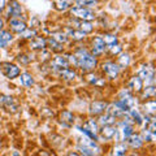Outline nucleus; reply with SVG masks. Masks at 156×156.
<instances>
[{
	"instance_id": "30",
	"label": "nucleus",
	"mask_w": 156,
	"mask_h": 156,
	"mask_svg": "<svg viewBox=\"0 0 156 156\" xmlns=\"http://www.w3.org/2000/svg\"><path fill=\"white\" fill-rule=\"evenodd\" d=\"M74 120H76V117L70 111H62L60 113V121L62 124H65L66 126H70L74 122Z\"/></svg>"
},
{
	"instance_id": "8",
	"label": "nucleus",
	"mask_w": 156,
	"mask_h": 156,
	"mask_svg": "<svg viewBox=\"0 0 156 156\" xmlns=\"http://www.w3.org/2000/svg\"><path fill=\"white\" fill-rule=\"evenodd\" d=\"M5 16L7 18H12V17H21V14L23 12V8L21 5V3L18 0H9L5 5Z\"/></svg>"
},
{
	"instance_id": "11",
	"label": "nucleus",
	"mask_w": 156,
	"mask_h": 156,
	"mask_svg": "<svg viewBox=\"0 0 156 156\" xmlns=\"http://www.w3.org/2000/svg\"><path fill=\"white\" fill-rule=\"evenodd\" d=\"M50 66L53 70L58 72L60 69H64V68H69V61H68L66 55H57L53 56L52 58H50Z\"/></svg>"
},
{
	"instance_id": "23",
	"label": "nucleus",
	"mask_w": 156,
	"mask_h": 156,
	"mask_svg": "<svg viewBox=\"0 0 156 156\" xmlns=\"http://www.w3.org/2000/svg\"><path fill=\"white\" fill-rule=\"evenodd\" d=\"M128 115L130 116V119H131V121H133V124H136V125H142L143 124L144 116L142 115V112H140L139 109H136L135 107H133V108H130L128 111Z\"/></svg>"
},
{
	"instance_id": "22",
	"label": "nucleus",
	"mask_w": 156,
	"mask_h": 156,
	"mask_svg": "<svg viewBox=\"0 0 156 156\" xmlns=\"http://www.w3.org/2000/svg\"><path fill=\"white\" fill-rule=\"evenodd\" d=\"M140 94V100H148V99H154L156 95V87L154 85H146V87H143Z\"/></svg>"
},
{
	"instance_id": "36",
	"label": "nucleus",
	"mask_w": 156,
	"mask_h": 156,
	"mask_svg": "<svg viewBox=\"0 0 156 156\" xmlns=\"http://www.w3.org/2000/svg\"><path fill=\"white\" fill-rule=\"evenodd\" d=\"M140 135H142V138H143V140H144V143H147V142H155V133L154 131H151V130H148V129H143L142 130V133H140Z\"/></svg>"
},
{
	"instance_id": "39",
	"label": "nucleus",
	"mask_w": 156,
	"mask_h": 156,
	"mask_svg": "<svg viewBox=\"0 0 156 156\" xmlns=\"http://www.w3.org/2000/svg\"><path fill=\"white\" fill-rule=\"evenodd\" d=\"M5 5H7V0H0V14L5 11Z\"/></svg>"
},
{
	"instance_id": "38",
	"label": "nucleus",
	"mask_w": 156,
	"mask_h": 156,
	"mask_svg": "<svg viewBox=\"0 0 156 156\" xmlns=\"http://www.w3.org/2000/svg\"><path fill=\"white\" fill-rule=\"evenodd\" d=\"M107 51H108L111 55H119L120 52H122V47H121V44H119V42H117V43H113V44H111V46H107Z\"/></svg>"
},
{
	"instance_id": "32",
	"label": "nucleus",
	"mask_w": 156,
	"mask_h": 156,
	"mask_svg": "<svg viewBox=\"0 0 156 156\" xmlns=\"http://www.w3.org/2000/svg\"><path fill=\"white\" fill-rule=\"evenodd\" d=\"M126 152H128V144H125V142H117V144L113 147V155L122 156L126 155Z\"/></svg>"
},
{
	"instance_id": "14",
	"label": "nucleus",
	"mask_w": 156,
	"mask_h": 156,
	"mask_svg": "<svg viewBox=\"0 0 156 156\" xmlns=\"http://www.w3.org/2000/svg\"><path fill=\"white\" fill-rule=\"evenodd\" d=\"M107 105H108L107 101H92L89 105L90 116H100L101 113H104L107 109Z\"/></svg>"
},
{
	"instance_id": "21",
	"label": "nucleus",
	"mask_w": 156,
	"mask_h": 156,
	"mask_svg": "<svg viewBox=\"0 0 156 156\" xmlns=\"http://www.w3.org/2000/svg\"><path fill=\"white\" fill-rule=\"evenodd\" d=\"M142 113L144 116H155L156 113V103L154 99L144 100V103L142 104Z\"/></svg>"
},
{
	"instance_id": "13",
	"label": "nucleus",
	"mask_w": 156,
	"mask_h": 156,
	"mask_svg": "<svg viewBox=\"0 0 156 156\" xmlns=\"http://www.w3.org/2000/svg\"><path fill=\"white\" fill-rule=\"evenodd\" d=\"M0 107L4 108L7 112H11V113H14L18 109V104L16 103L14 98L8 96V95H3L0 94Z\"/></svg>"
},
{
	"instance_id": "33",
	"label": "nucleus",
	"mask_w": 156,
	"mask_h": 156,
	"mask_svg": "<svg viewBox=\"0 0 156 156\" xmlns=\"http://www.w3.org/2000/svg\"><path fill=\"white\" fill-rule=\"evenodd\" d=\"M51 37L55 39V41H57L58 43H61V44H64V43H66L68 41H69V38H68L66 33L62 31V30H58V31H55L51 34Z\"/></svg>"
},
{
	"instance_id": "4",
	"label": "nucleus",
	"mask_w": 156,
	"mask_h": 156,
	"mask_svg": "<svg viewBox=\"0 0 156 156\" xmlns=\"http://www.w3.org/2000/svg\"><path fill=\"white\" fill-rule=\"evenodd\" d=\"M117 128V131H116V135H115V140L117 142H126V139L134 133V124H129L126 121H120L119 126Z\"/></svg>"
},
{
	"instance_id": "16",
	"label": "nucleus",
	"mask_w": 156,
	"mask_h": 156,
	"mask_svg": "<svg viewBox=\"0 0 156 156\" xmlns=\"http://www.w3.org/2000/svg\"><path fill=\"white\" fill-rule=\"evenodd\" d=\"M126 143H128V146L130 148L139 150V148L143 147L144 140H143V138H142V135H140V134H134L133 133L128 139H126Z\"/></svg>"
},
{
	"instance_id": "5",
	"label": "nucleus",
	"mask_w": 156,
	"mask_h": 156,
	"mask_svg": "<svg viewBox=\"0 0 156 156\" xmlns=\"http://www.w3.org/2000/svg\"><path fill=\"white\" fill-rule=\"evenodd\" d=\"M0 68H2V72L3 74L5 76L8 80H16L18 78L20 73H21V69H20V66L13 64V62H9V61H3L0 62Z\"/></svg>"
},
{
	"instance_id": "15",
	"label": "nucleus",
	"mask_w": 156,
	"mask_h": 156,
	"mask_svg": "<svg viewBox=\"0 0 156 156\" xmlns=\"http://www.w3.org/2000/svg\"><path fill=\"white\" fill-rule=\"evenodd\" d=\"M29 47H30V50H33V51H43V50L47 48V39L37 35L33 39H30Z\"/></svg>"
},
{
	"instance_id": "20",
	"label": "nucleus",
	"mask_w": 156,
	"mask_h": 156,
	"mask_svg": "<svg viewBox=\"0 0 156 156\" xmlns=\"http://www.w3.org/2000/svg\"><path fill=\"white\" fill-rule=\"evenodd\" d=\"M53 8L58 12H66L73 7L74 2L73 0H52Z\"/></svg>"
},
{
	"instance_id": "28",
	"label": "nucleus",
	"mask_w": 156,
	"mask_h": 156,
	"mask_svg": "<svg viewBox=\"0 0 156 156\" xmlns=\"http://www.w3.org/2000/svg\"><path fill=\"white\" fill-rule=\"evenodd\" d=\"M47 47L51 52H55V53H61L64 51V44L58 43L57 41H55L52 37H50L47 39Z\"/></svg>"
},
{
	"instance_id": "19",
	"label": "nucleus",
	"mask_w": 156,
	"mask_h": 156,
	"mask_svg": "<svg viewBox=\"0 0 156 156\" xmlns=\"http://www.w3.org/2000/svg\"><path fill=\"white\" fill-rule=\"evenodd\" d=\"M13 42V33L11 30H0V48H7Z\"/></svg>"
},
{
	"instance_id": "37",
	"label": "nucleus",
	"mask_w": 156,
	"mask_h": 156,
	"mask_svg": "<svg viewBox=\"0 0 156 156\" xmlns=\"http://www.w3.org/2000/svg\"><path fill=\"white\" fill-rule=\"evenodd\" d=\"M101 38H103V41H104V43L107 46H111V44H113V43L119 42L117 37L115 35V34H111V33H107V34H104V35H101Z\"/></svg>"
},
{
	"instance_id": "40",
	"label": "nucleus",
	"mask_w": 156,
	"mask_h": 156,
	"mask_svg": "<svg viewBox=\"0 0 156 156\" xmlns=\"http://www.w3.org/2000/svg\"><path fill=\"white\" fill-rule=\"evenodd\" d=\"M4 26H5V21H4V18L0 16V30H3Z\"/></svg>"
},
{
	"instance_id": "41",
	"label": "nucleus",
	"mask_w": 156,
	"mask_h": 156,
	"mask_svg": "<svg viewBox=\"0 0 156 156\" xmlns=\"http://www.w3.org/2000/svg\"><path fill=\"white\" fill-rule=\"evenodd\" d=\"M2 144H3V143H2V139H0V148H2Z\"/></svg>"
},
{
	"instance_id": "31",
	"label": "nucleus",
	"mask_w": 156,
	"mask_h": 156,
	"mask_svg": "<svg viewBox=\"0 0 156 156\" xmlns=\"http://www.w3.org/2000/svg\"><path fill=\"white\" fill-rule=\"evenodd\" d=\"M83 128L85 129H87L89 131H91V133H94V134H96L98 135V133H99V124H98V121L96 120H94V119H89L85 122V125H83Z\"/></svg>"
},
{
	"instance_id": "29",
	"label": "nucleus",
	"mask_w": 156,
	"mask_h": 156,
	"mask_svg": "<svg viewBox=\"0 0 156 156\" xmlns=\"http://www.w3.org/2000/svg\"><path fill=\"white\" fill-rule=\"evenodd\" d=\"M58 76L65 81H74L77 78V73L74 69H70V66H69V68H64V69L58 70Z\"/></svg>"
},
{
	"instance_id": "34",
	"label": "nucleus",
	"mask_w": 156,
	"mask_h": 156,
	"mask_svg": "<svg viewBox=\"0 0 156 156\" xmlns=\"http://www.w3.org/2000/svg\"><path fill=\"white\" fill-rule=\"evenodd\" d=\"M38 35V30L35 27H26V30H23L21 34H20V37L21 38H23V39H29V41H30V39H33L34 37H37Z\"/></svg>"
},
{
	"instance_id": "35",
	"label": "nucleus",
	"mask_w": 156,
	"mask_h": 156,
	"mask_svg": "<svg viewBox=\"0 0 156 156\" xmlns=\"http://www.w3.org/2000/svg\"><path fill=\"white\" fill-rule=\"evenodd\" d=\"M77 5L81 7H87V8H95L99 3V0H73Z\"/></svg>"
},
{
	"instance_id": "18",
	"label": "nucleus",
	"mask_w": 156,
	"mask_h": 156,
	"mask_svg": "<svg viewBox=\"0 0 156 156\" xmlns=\"http://www.w3.org/2000/svg\"><path fill=\"white\" fill-rule=\"evenodd\" d=\"M66 35L69 39H72L73 42H82V41H85V38H86V34L85 33H82L80 29H73V27H68L66 30Z\"/></svg>"
},
{
	"instance_id": "12",
	"label": "nucleus",
	"mask_w": 156,
	"mask_h": 156,
	"mask_svg": "<svg viewBox=\"0 0 156 156\" xmlns=\"http://www.w3.org/2000/svg\"><path fill=\"white\" fill-rule=\"evenodd\" d=\"M8 26H9V30L13 34H18L20 35L23 30H26L27 23L25 21H22L20 17H12L8 20Z\"/></svg>"
},
{
	"instance_id": "7",
	"label": "nucleus",
	"mask_w": 156,
	"mask_h": 156,
	"mask_svg": "<svg viewBox=\"0 0 156 156\" xmlns=\"http://www.w3.org/2000/svg\"><path fill=\"white\" fill-rule=\"evenodd\" d=\"M117 128L116 125H104L99 128V133H98V139L96 142H107V140H112L115 139Z\"/></svg>"
},
{
	"instance_id": "17",
	"label": "nucleus",
	"mask_w": 156,
	"mask_h": 156,
	"mask_svg": "<svg viewBox=\"0 0 156 156\" xmlns=\"http://www.w3.org/2000/svg\"><path fill=\"white\" fill-rule=\"evenodd\" d=\"M128 89L133 92V94H139L143 89V81L140 80L138 76H134L130 78L129 83H128Z\"/></svg>"
},
{
	"instance_id": "10",
	"label": "nucleus",
	"mask_w": 156,
	"mask_h": 156,
	"mask_svg": "<svg viewBox=\"0 0 156 156\" xmlns=\"http://www.w3.org/2000/svg\"><path fill=\"white\" fill-rule=\"evenodd\" d=\"M136 76H138L143 82H146V85H154V68L150 66L147 64H143L142 66L136 72Z\"/></svg>"
},
{
	"instance_id": "24",
	"label": "nucleus",
	"mask_w": 156,
	"mask_h": 156,
	"mask_svg": "<svg viewBox=\"0 0 156 156\" xmlns=\"http://www.w3.org/2000/svg\"><path fill=\"white\" fill-rule=\"evenodd\" d=\"M86 81L89 82V83L94 85V86H105V80L104 78H101V77H99L98 74H95L94 70L86 74Z\"/></svg>"
},
{
	"instance_id": "25",
	"label": "nucleus",
	"mask_w": 156,
	"mask_h": 156,
	"mask_svg": "<svg viewBox=\"0 0 156 156\" xmlns=\"http://www.w3.org/2000/svg\"><path fill=\"white\" fill-rule=\"evenodd\" d=\"M98 124H99V126H104V125H116L117 122V119L115 116H112L111 113H108V112H105V113L103 115L101 113L99 116V120H96Z\"/></svg>"
},
{
	"instance_id": "1",
	"label": "nucleus",
	"mask_w": 156,
	"mask_h": 156,
	"mask_svg": "<svg viewBox=\"0 0 156 156\" xmlns=\"http://www.w3.org/2000/svg\"><path fill=\"white\" fill-rule=\"evenodd\" d=\"M76 57V68H80L83 72H92L98 66V57L85 47H78L73 52Z\"/></svg>"
},
{
	"instance_id": "26",
	"label": "nucleus",
	"mask_w": 156,
	"mask_h": 156,
	"mask_svg": "<svg viewBox=\"0 0 156 156\" xmlns=\"http://www.w3.org/2000/svg\"><path fill=\"white\" fill-rule=\"evenodd\" d=\"M18 78H20V83H21L23 87H31V86H34V83H35V80H34V77L29 72L20 73Z\"/></svg>"
},
{
	"instance_id": "9",
	"label": "nucleus",
	"mask_w": 156,
	"mask_h": 156,
	"mask_svg": "<svg viewBox=\"0 0 156 156\" xmlns=\"http://www.w3.org/2000/svg\"><path fill=\"white\" fill-rule=\"evenodd\" d=\"M105 51H107V44L104 43L101 35L94 37L91 39V50H90V52L92 53V55L96 56V57H99V56L103 55Z\"/></svg>"
},
{
	"instance_id": "6",
	"label": "nucleus",
	"mask_w": 156,
	"mask_h": 156,
	"mask_svg": "<svg viewBox=\"0 0 156 156\" xmlns=\"http://www.w3.org/2000/svg\"><path fill=\"white\" fill-rule=\"evenodd\" d=\"M101 70H103V73L108 80L115 81V80H117V77L120 76L121 68L117 65V62H115V61H105L104 64L101 65Z\"/></svg>"
},
{
	"instance_id": "27",
	"label": "nucleus",
	"mask_w": 156,
	"mask_h": 156,
	"mask_svg": "<svg viewBox=\"0 0 156 156\" xmlns=\"http://www.w3.org/2000/svg\"><path fill=\"white\" fill-rule=\"evenodd\" d=\"M117 56H119L117 57V65H119L121 69H126L131 62V56L128 52H120Z\"/></svg>"
},
{
	"instance_id": "2",
	"label": "nucleus",
	"mask_w": 156,
	"mask_h": 156,
	"mask_svg": "<svg viewBox=\"0 0 156 156\" xmlns=\"http://www.w3.org/2000/svg\"><path fill=\"white\" fill-rule=\"evenodd\" d=\"M77 150L81 151L82 155H86V156H92V155H98L100 154V146L96 140L89 138V136H81L78 139V146H77Z\"/></svg>"
},
{
	"instance_id": "3",
	"label": "nucleus",
	"mask_w": 156,
	"mask_h": 156,
	"mask_svg": "<svg viewBox=\"0 0 156 156\" xmlns=\"http://www.w3.org/2000/svg\"><path fill=\"white\" fill-rule=\"evenodd\" d=\"M70 17L77 18V20H86V21H92L96 18V14L92 8L87 7H81V5H73L69 9Z\"/></svg>"
}]
</instances>
